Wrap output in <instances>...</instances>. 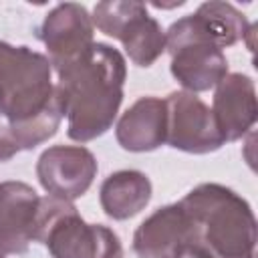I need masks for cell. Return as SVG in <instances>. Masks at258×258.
Returning a JSON list of instances; mask_svg holds the SVG:
<instances>
[{"label": "cell", "mask_w": 258, "mask_h": 258, "mask_svg": "<svg viewBox=\"0 0 258 258\" xmlns=\"http://www.w3.org/2000/svg\"><path fill=\"white\" fill-rule=\"evenodd\" d=\"M0 115L18 149H34L56 133L64 105L46 54L0 40Z\"/></svg>", "instance_id": "6da1fadb"}, {"label": "cell", "mask_w": 258, "mask_h": 258, "mask_svg": "<svg viewBox=\"0 0 258 258\" xmlns=\"http://www.w3.org/2000/svg\"><path fill=\"white\" fill-rule=\"evenodd\" d=\"M67 135L87 143L107 133L123 103L125 56L107 42H93L77 60L56 71Z\"/></svg>", "instance_id": "7a4b0ae2"}, {"label": "cell", "mask_w": 258, "mask_h": 258, "mask_svg": "<svg viewBox=\"0 0 258 258\" xmlns=\"http://www.w3.org/2000/svg\"><path fill=\"white\" fill-rule=\"evenodd\" d=\"M179 206L191 224V252L200 258H256V218L250 204L222 183H200Z\"/></svg>", "instance_id": "3957f363"}, {"label": "cell", "mask_w": 258, "mask_h": 258, "mask_svg": "<svg viewBox=\"0 0 258 258\" xmlns=\"http://www.w3.org/2000/svg\"><path fill=\"white\" fill-rule=\"evenodd\" d=\"M34 242L52 258H123V244L111 228L85 222L73 202L50 194L40 198Z\"/></svg>", "instance_id": "277c9868"}, {"label": "cell", "mask_w": 258, "mask_h": 258, "mask_svg": "<svg viewBox=\"0 0 258 258\" xmlns=\"http://www.w3.org/2000/svg\"><path fill=\"white\" fill-rule=\"evenodd\" d=\"M165 50L171 56L169 71L187 93H204L228 75V58L202 30L194 14L175 20L165 32Z\"/></svg>", "instance_id": "5b68a950"}, {"label": "cell", "mask_w": 258, "mask_h": 258, "mask_svg": "<svg viewBox=\"0 0 258 258\" xmlns=\"http://www.w3.org/2000/svg\"><path fill=\"white\" fill-rule=\"evenodd\" d=\"M91 20L103 34L117 38L137 67H151L165 52V32L141 2H99Z\"/></svg>", "instance_id": "8992f818"}, {"label": "cell", "mask_w": 258, "mask_h": 258, "mask_svg": "<svg viewBox=\"0 0 258 258\" xmlns=\"http://www.w3.org/2000/svg\"><path fill=\"white\" fill-rule=\"evenodd\" d=\"M163 101L167 145L194 155L212 153L224 145L212 109L198 95L173 91Z\"/></svg>", "instance_id": "52a82bcc"}, {"label": "cell", "mask_w": 258, "mask_h": 258, "mask_svg": "<svg viewBox=\"0 0 258 258\" xmlns=\"http://www.w3.org/2000/svg\"><path fill=\"white\" fill-rule=\"evenodd\" d=\"M99 165L95 155L83 145H52L36 161L40 185L56 198L77 200L89 191L97 177Z\"/></svg>", "instance_id": "ba28073f"}, {"label": "cell", "mask_w": 258, "mask_h": 258, "mask_svg": "<svg viewBox=\"0 0 258 258\" xmlns=\"http://www.w3.org/2000/svg\"><path fill=\"white\" fill-rule=\"evenodd\" d=\"M95 26L85 6L77 2L56 4L44 16L36 36L46 46V56L54 71L77 60L95 40Z\"/></svg>", "instance_id": "9c48e42d"}, {"label": "cell", "mask_w": 258, "mask_h": 258, "mask_svg": "<svg viewBox=\"0 0 258 258\" xmlns=\"http://www.w3.org/2000/svg\"><path fill=\"white\" fill-rule=\"evenodd\" d=\"M139 258H185L191 252V224L177 204H167L145 218L133 234Z\"/></svg>", "instance_id": "30bf717a"}, {"label": "cell", "mask_w": 258, "mask_h": 258, "mask_svg": "<svg viewBox=\"0 0 258 258\" xmlns=\"http://www.w3.org/2000/svg\"><path fill=\"white\" fill-rule=\"evenodd\" d=\"M40 196L24 181L0 183V254H24L34 242Z\"/></svg>", "instance_id": "8fae6325"}, {"label": "cell", "mask_w": 258, "mask_h": 258, "mask_svg": "<svg viewBox=\"0 0 258 258\" xmlns=\"http://www.w3.org/2000/svg\"><path fill=\"white\" fill-rule=\"evenodd\" d=\"M212 113L224 143L242 139L258 115L254 81L244 73H228L216 85Z\"/></svg>", "instance_id": "7c38bea8"}, {"label": "cell", "mask_w": 258, "mask_h": 258, "mask_svg": "<svg viewBox=\"0 0 258 258\" xmlns=\"http://www.w3.org/2000/svg\"><path fill=\"white\" fill-rule=\"evenodd\" d=\"M117 143L125 151L145 153L165 143V101L159 97H139L115 125Z\"/></svg>", "instance_id": "4fadbf2b"}, {"label": "cell", "mask_w": 258, "mask_h": 258, "mask_svg": "<svg viewBox=\"0 0 258 258\" xmlns=\"http://www.w3.org/2000/svg\"><path fill=\"white\" fill-rule=\"evenodd\" d=\"M151 191V181L143 171L119 169L103 179L99 187V202L109 218L129 220L149 204Z\"/></svg>", "instance_id": "5bb4252c"}, {"label": "cell", "mask_w": 258, "mask_h": 258, "mask_svg": "<svg viewBox=\"0 0 258 258\" xmlns=\"http://www.w3.org/2000/svg\"><path fill=\"white\" fill-rule=\"evenodd\" d=\"M194 18L210 36V40L220 48L236 44L252 30L246 16L234 4L222 0H210L200 4L194 12Z\"/></svg>", "instance_id": "9a60e30c"}, {"label": "cell", "mask_w": 258, "mask_h": 258, "mask_svg": "<svg viewBox=\"0 0 258 258\" xmlns=\"http://www.w3.org/2000/svg\"><path fill=\"white\" fill-rule=\"evenodd\" d=\"M18 145L12 137V131L6 123V119L0 115V161H8L18 153Z\"/></svg>", "instance_id": "2e32d148"}, {"label": "cell", "mask_w": 258, "mask_h": 258, "mask_svg": "<svg viewBox=\"0 0 258 258\" xmlns=\"http://www.w3.org/2000/svg\"><path fill=\"white\" fill-rule=\"evenodd\" d=\"M185 258H200V256H196V254H187Z\"/></svg>", "instance_id": "e0dca14e"}, {"label": "cell", "mask_w": 258, "mask_h": 258, "mask_svg": "<svg viewBox=\"0 0 258 258\" xmlns=\"http://www.w3.org/2000/svg\"><path fill=\"white\" fill-rule=\"evenodd\" d=\"M0 258H4V254H0Z\"/></svg>", "instance_id": "ac0fdd59"}]
</instances>
